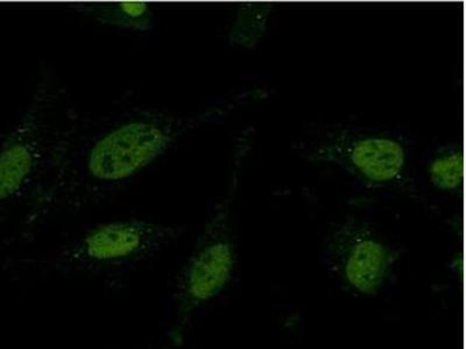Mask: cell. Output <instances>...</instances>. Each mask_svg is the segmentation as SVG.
<instances>
[{"mask_svg":"<svg viewBox=\"0 0 466 349\" xmlns=\"http://www.w3.org/2000/svg\"><path fill=\"white\" fill-rule=\"evenodd\" d=\"M262 97L259 89L198 112L132 106L98 116L78 115L57 153L43 191L19 222L31 234L60 215L91 209L115 196L189 133Z\"/></svg>","mask_w":466,"mask_h":349,"instance_id":"obj_1","label":"cell"},{"mask_svg":"<svg viewBox=\"0 0 466 349\" xmlns=\"http://www.w3.org/2000/svg\"><path fill=\"white\" fill-rule=\"evenodd\" d=\"M78 115L56 73L43 66L26 109L0 145V226L31 209Z\"/></svg>","mask_w":466,"mask_h":349,"instance_id":"obj_2","label":"cell"},{"mask_svg":"<svg viewBox=\"0 0 466 349\" xmlns=\"http://www.w3.org/2000/svg\"><path fill=\"white\" fill-rule=\"evenodd\" d=\"M249 145L248 135L241 136L237 143L227 193L215 207L193 252L178 274L175 305L181 326L186 325L204 305L218 298L235 276L238 254L233 227V209Z\"/></svg>","mask_w":466,"mask_h":349,"instance_id":"obj_3","label":"cell"},{"mask_svg":"<svg viewBox=\"0 0 466 349\" xmlns=\"http://www.w3.org/2000/svg\"><path fill=\"white\" fill-rule=\"evenodd\" d=\"M294 152L314 165L343 170L366 188L402 185L408 155L394 136L344 126L308 131L293 145Z\"/></svg>","mask_w":466,"mask_h":349,"instance_id":"obj_4","label":"cell"},{"mask_svg":"<svg viewBox=\"0 0 466 349\" xmlns=\"http://www.w3.org/2000/svg\"><path fill=\"white\" fill-rule=\"evenodd\" d=\"M181 228L151 219L125 217L96 224L66 243L54 256L62 270H103L139 264L167 248Z\"/></svg>","mask_w":466,"mask_h":349,"instance_id":"obj_5","label":"cell"},{"mask_svg":"<svg viewBox=\"0 0 466 349\" xmlns=\"http://www.w3.org/2000/svg\"><path fill=\"white\" fill-rule=\"evenodd\" d=\"M324 256L350 293L374 297L392 276L401 253L370 224L347 218L328 235Z\"/></svg>","mask_w":466,"mask_h":349,"instance_id":"obj_6","label":"cell"},{"mask_svg":"<svg viewBox=\"0 0 466 349\" xmlns=\"http://www.w3.org/2000/svg\"><path fill=\"white\" fill-rule=\"evenodd\" d=\"M70 8L102 26L123 31L148 33L156 26L153 7L145 2H80Z\"/></svg>","mask_w":466,"mask_h":349,"instance_id":"obj_7","label":"cell"},{"mask_svg":"<svg viewBox=\"0 0 466 349\" xmlns=\"http://www.w3.org/2000/svg\"><path fill=\"white\" fill-rule=\"evenodd\" d=\"M427 174L436 190L459 193L464 182V154L461 145H441L428 162Z\"/></svg>","mask_w":466,"mask_h":349,"instance_id":"obj_8","label":"cell"},{"mask_svg":"<svg viewBox=\"0 0 466 349\" xmlns=\"http://www.w3.org/2000/svg\"><path fill=\"white\" fill-rule=\"evenodd\" d=\"M273 4H244L237 11L228 31V43L237 47L253 49L259 45L268 27Z\"/></svg>","mask_w":466,"mask_h":349,"instance_id":"obj_9","label":"cell"}]
</instances>
